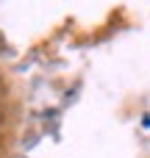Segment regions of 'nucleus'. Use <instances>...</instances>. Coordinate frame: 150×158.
<instances>
[]
</instances>
